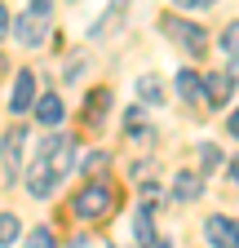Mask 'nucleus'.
Masks as SVG:
<instances>
[{
  "instance_id": "cd10ccee",
  "label": "nucleus",
  "mask_w": 239,
  "mask_h": 248,
  "mask_svg": "<svg viewBox=\"0 0 239 248\" xmlns=\"http://www.w3.org/2000/svg\"><path fill=\"white\" fill-rule=\"evenodd\" d=\"M230 182H239V160H230Z\"/></svg>"
},
{
  "instance_id": "b1692460",
  "label": "nucleus",
  "mask_w": 239,
  "mask_h": 248,
  "mask_svg": "<svg viewBox=\"0 0 239 248\" xmlns=\"http://www.w3.org/2000/svg\"><path fill=\"white\" fill-rule=\"evenodd\" d=\"M49 9H53V0H31V14H36V18H45Z\"/></svg>"
},
{
  "instance_id": "423d86ee",
  "label": "nucleus",
  "mask_w": 239,
  "mask_h": 248,
  "mask_svg": "<svg viewBox=\"0 0 239 248\" xmlns=\"http://www.w3.org/2000/svg\"><path fill=\"white\" fill-rule=\"evenodd\" d=\"M199 195H204V177H199V173L186 169V173L173 177V200H177V204H191V200H199Z\"/></svg>"
},
{
  "instance_id": "20e7f679",
  "label": "nucleus",
  "mask_w": 239,
  "mask_h": 248,
  "mask_svg": "<svg viewBox=\"0 0 239 248\" xmlns=\"http://www.w3.org/2000/svg\"><path fill=\"white\" fill-rule=\"evenodd\" d=\"M168 31H173V40L182 45L186 53H195V58L208 53V31H204V27H195V22H186V18H173Z\"/></svg>"
},
{
  "instance_id": "5701e85b",
  "label": "nucleus",
  "mask_w": 239,
  "mask_h": 248,
  "mask_svg": "<svg viewBox=\"0 0 239 248\" xmlns=\"http://www.w3.org/2000/svg\"><path fill=\"white\" fill-rule=\"evenodd\" d=\"M80 67H84L80 58H75V62H67V71H62V80H67V84H71V80H80Z\"/></svg>"
},
{
  "instance_id": "f03ea898",
  "label": "nucleus",
  "mask_w": 239,
  "mask_h": 248,
  "mask_svg": "<svg viewBox=\"0 0 239 248\" xmlns=\"http://www.w3.org/2000/svg\"><path fill=\"white\" fill-rule=\"evenodd\" d=\"M36 164H45L58 182H62L71 169H75V142L71 138H45L36 146Z\"/></svg>"
},
{
  "instance_id": "f8f14e48",
  "label": "nucleus",
  "mask_w": 239,
  "mask_h": 248,
  "mask_svg": "<svg viewBox=\"0 0 239 248\" xmlns=\"http://www.w3.org/2000/svg\"><path fill=\"white\" fill-rule=\"evenodd\" d=\"M14 36H18L22 45H40V40H45V27H40L36 14H22V18L14 22Z\"/></svg>"
},
{
  "instance_id": "6ab92c4d",
  "label": "nucleus",
  "mask_w": 239,
  "mask_h": 248,
  "mask_svg": "<svg viewBox=\"0 0 239 248\" xmlns=\"http://www.w3.org/2000/svg\"><path fill=\"white\" fill-rule=\"evenodd\" d=\"M199 164H204V169H208V173H213V169H217V164H222V151H217V146H213V142H204V146H199Z\"/></svg>"
},
{
  "instance_id": "4be33fe9",
  "label": "nucleus",
  "mask_w": 239,
  "mask_h": 248,
  "mask_svg": "<svg viewBox=\"0 0 239 248\" xmlns=\"http://www.w3.org/2000/svg\"><path fill=\"white\" fill-rule=\"evenodd\" d=\"M129 138H133V142H137V146H146V142H151V138H155V133H151V129H137V124H133V129H129Z\"/></svg>"
},
{
  "instance_id": "9b49d317",
  "label": "nucleus",
  "mask_w": 239,
  "mask_h": 248,
  "mask_svg": "<svg viewBox=\"0 0 239 248\" xmlns=\"http://www.w3.org/2000/svg\"><path fill=\"white\" fill-rule=\"evenodd\" d=\"M133 239L142 248H155V222H151V204H142L137 217H133Z\"/></svg>"
},
{
  "instance_id": "ddd939ff",
  "label": "nucleus",
  "mask_w": 239,
  "mask_h": 248,
  "mask_svg": "<svg viewBox=\"0 0 239 248\" xmlns=\"http://www.w3.org/2000/svg\"><path fill=\"white\" fill-rule=\"evenodd\" d=\"M53 186H58V177H53L45 164H31V177H27V191H31L36 200H45V195L53 191Z\"/></svg>"
},
{
  "instance_id": "aec40b11",
  "label": "nucleus",
  "mask_w": 239,
  "mask_h": 248,
  "mask_svg": "<svg viewBox=\"0 0 239 248\" xmlns=\"http://www.w3.org/2000/svg\"><path fill=\"white\" fill-rule=\"evenodd\" d=\"M102 107H111V93H106V89H98V93H93V98H89V120H93V124H98V115H102Z\"/></svg>"
},
{
  "instance_id": "f257e3e1",
  "label": "nucleus",
  "mask_w": 239,
  "mask_h": 248,
  "mask_svg": "<svg viewBox=\"0 0 239 248\" xmlns=\"http://www.w3.org/2000/svg\"><path fill=\"white\" fill-rule=\"evenodd\" d=\"M111 208H115V191L106 182H84L75 191V200H71V213L80 217V222H98V217H106Z\"/></svg>"
},
{
  "instance_id": "2eb2a0df",
  "label": "nucleus",
  "mask_w": 239,
  "mask_h": 248,
  "mask_svg": "<svg viewBox=\"0 0 239 248\" xmlns=\"http://www.w3.org/2000/svg\"><path fill=\"white\" fill-rule=\"evenodd\" d=\"M106 164H111V155H106V151H89L84 160H80V173H84V177H93V173H102Z\"/></svg>"
},
{
  "instance_id": "0eeeda50",
  "label": "nucleus",
  "mask_w": 239,
  "mask_h": 248,
  "mask_svg": "<svg viewBox=\"0 0 239 248\" xmlns=\"http://www.w3.org/2000/svg\"><path fill=\"white\" fill-rule=\"evenodd\" d=\"M173 84H177V98H182L186 107H199V102H204V80H199L195 71H177Z\"/></svg>"
},
{
  "instance_id": "a211bd4d",
  "label": "nucleus",
  "mask_w": 239,
  "mask_h": 248,
  "mask_svg": "<svg viewBox=\"0 0 239 248\" xmlns=\"http://www.w3.org/2000/svg\"><path fill=\"white\" fill-rule=\"evenodd\" d=\"M27 248H58V244H53V231H49V226H36L31 235H27Z\"/></svg>"
},
{
  "instance_id": "39448f33",
  "label": "nucleus",
  "mask_w": 239,
  "mask_h": 248,
  "mask_svg": "<svg viewBox=\"0 0 239 248\" xmlns=\"http://www.w3.org/2000/svg\"><path fill=\"white\" fill-rule=\"evenodd\" d=\"M9 107H14L18 115L36 111V71H18V80H14V93H9Z\"/></svg>"
},
{
  "instance_id": "6e6552de",
  "label": "nucleus",
  "mask_w": 239,
  "mask_h": 248,
  "mask_svg": "<svg viewBox=\"0 0 239 248\" xmlns=\"http://www.w3.org/2000/svg\"><path fill=\"white\" fill-rule=\"evenodd\" d=\"M230 93H235V80H230L226 71H213V76L204 80V98L213 102V107H226V98H230Z\"/></svg>"
},
{
  "instance_id": "393cba45",
  "label": "nucleus",
  "mask_w": 239,
  "mask_h": 248,
  "mask_svg": "<svg viewBox=\"0 0 239 248\" xmlns=\"http://www.w3.org/2000/svg\"><path fill=\"white\" fill-rule=\"evenodd\" d=\"M9 36V9H5V0H0V40Z\"/></svg>"
},
{
  "instance_id": "7ed1b4c3",
  "label": "nucleus",
  "mask_w": 239,
  "mask_h": 248,
  "mask_svg": "<svg viewBox=\"0 0 239 248\" xmlns=\"http://www.w3.org/2000/svg\"><path fill=\"white\" fill-rule=\"evenodd\" d=\"M204 239L213 244V248H239V222L226 213H213L204 222Z\"/></svg>"
},
{
  "instance_id": "c85d7f7f",
  "label": "nucleus",
  "mask_w": 239,
  "mask_h": 248,
  "mask_svg": "<svg viewBox=\"0 0 239 248\" xmlns=\"http://www.w3.org/2000/svg\"><path fill=\"white\" fill-rule=\"evenodd\" d=\"M155 248H173V244H155Z\"/></svg>"
},
{
  "instance_id": "f3484780",
  "label": "nucleus",
  "mask_w": 239,
  "mask_h": 248,
  "mask_svg": "<svg viewBox=\"0 0 239 248\" xmlns=\"http://www.w3.org/2000/svg\"><path fill=\"white\" fill-rule=\"evenodd\" d=\"M18 239V217L14 213H0V248H9Z\"/></svg>"
},
{
  "instance_id": "dca6fc26",
  "label": "nucleus",
  "mask_w": 239,
  "mask_h": 248,
  "mask_svg": "<svg viewBox=\"0 0 239 248\" xmlns=\"http://www.w3.org/2000/svg\"><path fill=\"white\" fill-rule=\"evenodd\" d=\"M222 53H226L230 62H239V22H230V27L222 31Z\"/></svg>"
},
{
  "instance_id": "bb28decb",
  "label": "nucleus",
  "mask_w": 239,
  "mask_h": 248,
  "mask_svg": "<svg viewBox=\"0 0 239 248\" xmlns=\"http://www.w3.org/2000/svg\"><path fill=\"white\" fill-rule=\"evenodd\" d=\"M226 76H230V80L239 84V62H230V71H226Z\"/></svg>"
},
{
  "instance_id": "4468645a",
  "label": "nucleus",
  "mask_w": 239,
  "mask_h": 248,
  "mask_svg": "<svg viewBox=\"0 0 239 248\" xmlns=\"http://www.w3.org/2000/svg\"><path fill=\"white\" fill-rule=\"evenodd\" d=\"M137 98H142L146 107H160V102H164V89H160V80H155V76H142V80H137Z\"/></svg>"
},
{
  "instance_id": "a878e982",
  "label": "nucleus",
  "mask_w": 239,
  "mask_h": 248,
  "mask_svg": "<svg viewBox=\"0 0 239 248\" xmlns=\"http://www.w3.org/2000/svg\"><path fill=\"white\" fill-rule=\"evenodd\" d=\"M226 129H230V138L239 142V111H230V120H226Z\"/></svg>"
},
{
  "instance_id": "412c9836",
  "label": "nucleus",
  "mask_w": 239,
  "mask_h": 248,
  "mask_svg": "<svg viewBox=\"0 0 239 248\" xmlns=\"http://www.w3.org/2000/svg\"><path fill=\"white\" fill-rule=\"evenodd\" d=\"M177 9H208V5H217V0H173Z\"/></svg>"
},
{
  "instance_id": "1a4fd4ad",
  "label": "nucleus",
  "mask_w": 239,
  "mask_h": 248,
  "mask_svg": "<svg viewBox=\"0 0 239 248\" xmlns=\"http://www.w3.org/2000/svg\"><path fill=\"white\" fill-rule=\"evenodd\" d=\"M22 142H27V129H22V124L5 133V142H0V160H5V169H18L22 164Z\"/></svg>"
},
{
  "instance_id": "9d476101",
  "label": "nucleus",
  "mask_w": 239,
  "mask_h": 248,
  "mask_svg": "<svg viewBox=\"0 0 239 248\" xmlns=\"http://www.w3.org/2000/svg\"><path fill=\"white\" fill-rule=\"evenodd\" d=\"M62 115H67V107H62V98H58V93H45V98L36 102V120L49 124V129H53V124H62Z\"/></svg>"
}]
</instances>
